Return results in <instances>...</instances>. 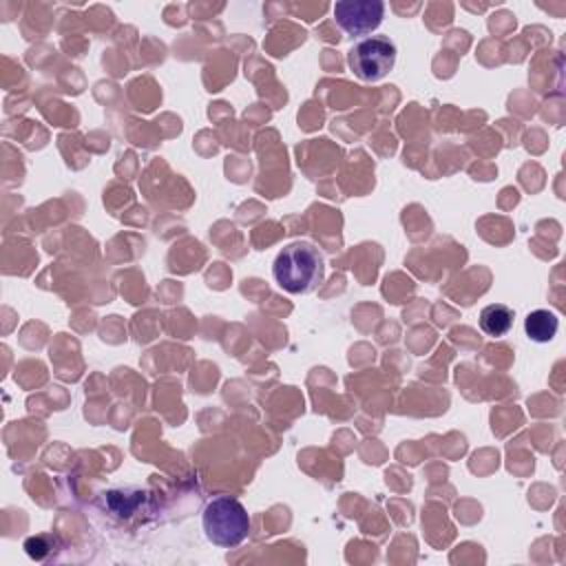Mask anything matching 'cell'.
<instances>
[{"label":"cell","mask_w":566,"mask_h":566,"mask_svg":"<svg viewBox=\"0 0 566 566\" xmlns=\"http://www.w3.org/2000/svg\"><path fill=\"white\" fill-rule=\"evenodd\" d=\"M274 281L290 294H307L325 276L323 254L307 241L287 243L272 263Z\"/></svg>","instance_id":"1"},{"label":"cell","mask_w":566,"mask_h":566,"mask_svg":"<svg viewBox=\"0 0 566 566\" xmlns=\"http://www.w3.org/2000/svg\"><path fill=\"white\" fill-rule=\"evenodd\" d=\"M201 528L206 539L214 546L232 548L248 537L250 515L239 500L230 495H217L206 504L201 513Z\"/></svg>","instance_id":"2"},{"label":"cell","mask_w":566,"mask_h":566,"mask_svg":"<svg viewBox=\"0 0 566 566\" xmlns=\"http://www.w3.org/2000/svg\"><path fill=\"white\" fill-rule=\"evenodd\" d=\"M347 64L358 80L378 82L396 64V44L385 35H367L349 49Z\"/></svg>","instance_id":"3"},{"label":"cell","mask_w":566,"mask_h":566,"mask_svg":"<svg viewBox=\"0 0 566 566\" xmlns=\"http://www.w3.org/2000/svg\"><path fill=\"white\" fill-rule=\"evenodd\" d=\"M385 15V4L380 0H345L334 4V18L338 27L349 35L371 33Z\"/></svg>","instance_id":"4"},{"label":"cell","mask_w":566,"mask_h":566,"mask_svg":"<svg viewBox=\"0 0 566 566\" xmlns=\"http://www.w3.org/2000/svg\"><path fill=\"white\" fill-rule=\"evenodd\" d=\"M513 327V310L504 303H491L480 312V329L486 336L500 338Z\"/></svg>","instance_id":"5"},{"label":"cell","mask_w":566,"mask_h":566,"mask_svg":"<svg viewBox=\"0 0 566 566\" xmlns=\"http://www.w3.org/2000/svg\"><path fill=\"white\" fill-rule=\"evenodd\" d=\"M559 321L551 310H533L524 318V332L535 343H548L555 338Z\"/></svg>","instance_id":"6"}]
</instances>
